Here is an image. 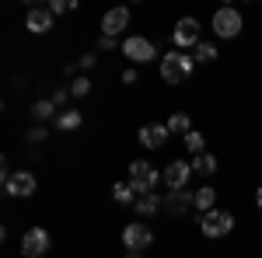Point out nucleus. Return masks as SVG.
<instances>
[{"instance_id": "obj_1", "label": "nucleus", "mask_w": 262, "mask_h": 258, "mask_svg": "<svg viewBox=\"0 0 262 258\" xmlns=\"http://www.w3.org/2000/svg\"><path fill=\"white\" fill-rule=\"evenodd\" d=\"M192 70H196V60L192 56H185V53H164L161 56V77L168 84H182V80L192 77Z\"/></svg>"}, {"instance_id": "obj_2", "label": "nucleus", "mask_w": 262, "mask_h": 258, "mask_svg": "<svg viewBox=\"0 0 262 258\" xmlns=\"http://www.w3.org/2000/svg\"><path fill=\"white\" fill-rule=\"evenodd\" d=\"M158 181H161L158 168H150L147 160H133V164H129V189H133L137 196H150V192L158 189Z\"/></svg>"}, {"instance_id": "obj_3", "label": "nucleus", "mask_w": 262, "mask_h": 258, "mask_svg": "<svg viewBox=\"0 0 262 258\" xmlns=\"http://www.w3.org/2000/svg\"><path fill=\"white\" fill-rule=\"evenodd\" d=\"M200 230H203V238H227L234 230V217L227 209H210V213H203Z\"/></svg>"}, {"instance_id": "obj_4", "label": "nucleus", "mask_w": 262, "mask_h": 258, "mask_svg": "<svg viewBox=\"0 0 262 258\" xmlns=\"http://www.w3.org/2000/svg\"><path fill=\"white\" fill-rule=\"evenodd\" d=\"M35 189H39V181L32 171H4V192L14 199H28L35 196Z\"/></svg>"}, {"instance_id": "obj_5", "label": "nucleus", "mask_w": 262, "mask_h": 258, "mask_svg": "<svg viewBox=\"0 0 262 258\" xmlns=\"http://www.w3.org/2000/svg\"><path fill=\"white\" fill-rule=\"evenodd\" d=\"M213 32H217L221 39H234V35L242 32V14H238L234 7H221V11H213Z\"/></svg>"}, {"instance_id": "obj_6", "label": "nucleus", "mask_w": 262, "mask_h": 258, "mask_svg": "<svg viewBox=\"0 0 262 258\" xmlns=\"http://www.w3.org/2000/svg\"><path fill=\"white\" fill-rule=\"evenodd\" d=\"M46 251H49V230L32 227V230L21 238V255H25V258H42Z\"/></svg>"}, {"instance_id": "obj_7", "label": "nucleus", "mask_w": 262, "mask_h": 258, "mask_svg": "<svg viewBox=\"0 0 262 258\" xmlns=\"http://www.w3.org/2000/svg\"><path fill=\"white\" fill-rule=\"evenodd\" d=\"M150 241H154V234H150L147 223H126V227H122V244H126L129 251H143V248H150Z\"/></svg>"}, {"instance_id": "obj_8", "label": "nucleus", "mask_w": 262, "mask_h": 258, "mask_svg": "<svg viewBox=\"0 0 262 258\" xmlns=\"http://www.w3.org/2000/svg\"><path fill=\"white\" fill-rule=\"evenodd\" d=\"M171 39H175L179 49H196V45H200V21L182 18L179 25H175V32H171Z\"/></svg>"}, {"instance_id": "obj_9", "label": "nucleus", "mask_w": 262, "mask_h": 258, "mask_svg": "<svg viewBox=\"0 0 262 258\" xmlns=\"http://www.w3.org/2000/svg\"><path fill=\"white\" fill-rule=\"evenodd\" d=\"M189 175H192V164L189 160H171L168 168H164V185L171 189V192H182L185 185H189Z\"/></svg>"}, {"instance_id": "obj_10", "label": "nucleus", "mask_w": 262, "mask_h": 258, "mask_svg": "<svg viewBox=\"0 0 262 258\" xmlns=\"http://www.w3.org/2000/svg\"><path fill=\"white\" fill-rule=\"evenodd\" d=\"M122 53H126L133 63H147V60H154V56H158V49H154L147 39H140V35H129V39L122 42Z\"/></svg>"}, {"instance_id": "obj_11", "label": "nucleus", "mask_w": 262, "mask_h": 258, "mask_svg": "<svg viewBox=\"0 0 262 258\" xmlns=\"http://www.w3.org/2000/svg\"><path fill=\"white\" fill-rule=\"evenodd\" d=\"M126 25H129V11L126 7H112V11H105V18H101V35H119L126 32Z\"/></svg>"}, {"instance_id": "obj_12", "label": "nucleus", "mask_w": 262, "mask_h": 258, "mask_svg": "<svg viewBox=\"0 0 262 258\" xmlns=\"http://www.w3.org/2000/svg\"><path fill=\"white\" fill-rule=\"evenodd\" d=\"M25 28H28L32 35L49 32V28H53V11H49V7H32V11L25 14Z\"/></svg>"}, {"instance_id": "obj_13", "label": "nucleus", "mask_w": 262, "mask_h": 258, "mask_svg": "<svg viewBox=\"0 0 262 258\" xmlns=\"http://www.w3.org/2000/svg\"><path fill=\"white\" fill-rule=\"evenodd\" d=\"M140 143L147 147V150H161L164 139H168V126H161V122H150V126H140Z\"/></svg>"}, {"instance_id": "obj_14", "label": "nucleus", "mask_w": 262, "mask_h": 258, "mask_svg": "<svg viewBox=\"0 0 262 258\" xmlns=\"http://www.w3.org/2000/svg\"><path fill=\"white\" fill-rule=\"evenodd\" d=\"M213 202H217V192H213L210 185H203L200 192H192V206H196L200 213H210V209H217Z\"/></svg>"}, {"instance_id": "obj_15", "label": "nucleus", "mask_w": 262, "mask_h": 258, "mask_svg": "<svg viewBox=\"0 0 262 258\" xmlns=\"http://www.w3.org/2000/svg\"><path fill=\"white\" fill-rule=\"evenodd\" d=\"M192 171L203 175V178L217 175V157H213V154H200V157H192Z\"/></svg>"}, {"instance_id": "obj_16", "label": "nucleus", "mask_w": 262, "mask_h": 258, "mask_svg": "<svg viewBox=\"0 0 262 258\" xmlns=\"http://www.w3.org/2000/svg\"><path fill=\"white\" fill-rule=\"evenodd\" d=\"M81 112H77V108H63L60 115H56V126H60L63 133H70V129H81Z\"/></svg>"}, {"instance_id": "obj_17", "label": "nucleus", "mask_w": 262, "mask_h": 258, "mask_svg": "<svg viewBox=\"0 0 262 258\" xmlns=\"http://www.w3.org/2000/svg\"><path fill=\"white\" fill-rule=\"evenodd\" d=\"M161 206H164L161 196H154V192H150V196H137V213H140V217H154Z\"/></svg>"}, {"instance_id": "obj_18", "label": "nucleus", "mask_w": 262, "mask_h": 258, "mask_svg": "<svg viewBox=\"0 0 262 258\" xmlns=\"http://www.w3.org/2000/svg\"><path fill=\"white\" fill-rule=\"evenodd\" d=\"M168 133H179V136L185 139L189 133H192V122H189V115H185V112H175V115L168 119Z\"/></svg>"}, {"instance_id": "obj_19", "label": "nucleus", "mask_w": 262, "mask_h": 258, "mask_svg": "<svg viewBox=\"0 0 262 258\" xmlns=\"http://www.w3.org/2000/svg\"><path fill=\"white\" fill-rule=\"evenodd\" d=\"M112 199H116L119 206H137V192L129 189V181H119V185L112 189Z\"/></svg>"}, {"instance_id": "obj_20", "label": "nucleus", "mask_w": 262, "mask_h": 258, "mask_svg": "<svg viewBox=\"0 0 262 258\" xmlns=\"http://www.w3.org/2000/svg\"><path fill=\"white\" fill-rule=\"evenodd\" d=\"M185 206H192V196H185V192H171V196L164 199V209L168 213H182Z\"/></svg>"}, {"instance_id": "obj_21", "label": "nucleus", "mask_w": 262, "mask_h": 258, "mask_svg": "<svg viewBox=\"0 0 262 258\" xmlns=\"http://www.w3.org/2000/svg\"><path fill=\"white\" fill-rule=\"evenodd\" d=\"M192 60H196V63H213V60H217V49H213L210 42H200V45L192 49Z\"/></svg>"}, {"instance_id": "obj_22", "label": "nucleus", "mask_w": 262, "mask_h": 258, "mask_svg": "<svg viewBox=\"0 0 262 258\" xmlns=\"http://www.w3.org/2000/svg\"><path fill=\"white\" fill-rule=\"evenodd\" d=\"M32 115H35L39 122L53 119V115H56V105H53V101H35V105H32Z\"/></svg>"}, {"instance_id": "obj_23", "label": "nucleus", "mask_w": 262, "mask_h": 258, "mask_svg": "<svg viewBox=\"0 0 262 258\" xmlns=\"http://www.w3.org/2000/svg\"><path fill=\"white\" fill-rule=\"evenodd\" d=\"M185 147H189V154H196V157H200V154H203V133L192 129V133L185 136Z\"/></svg>"}, {"instance_id": "obj_24", "label": "nucleus", "mask_w": 262, "mask_h": 258, "mask_svg": "<svg viewBox=\"0 0 262 258\" xmlns=\"http://www.w3.org/2000/svg\"><path fill=\"white\" fill-rule=\"evenodd\" d=\"M49 11L53 14H67V11H77V4L74 0H49Z\"/></svg>"}, {"instance_id": "obj_25", "label": "nucleus", "mask_w": 262, "mask_h": 258, "mask_svg": "<svg viewBox=\"0 0 262 258\" xmlns=\"http://www.w3.org/2000/svg\"><path fill=\"white\" fill-rule=\"evenodd\" d=\"M88 91H91V80H88V77H77L74 84H70V95H77V98L88 95Z\"/></svg>"}, {"instance_id": "obj_26", "label": "nucleus", "mask_w": 262, "mask_h": 258, "mask_svg": "<svg viewBox=\"0 0 262 258\" xmlns=\"http://www.w3.org/2000/svg\"><path fill=\"white\" fill-rule=\"evenodd\" d=\"M46 136H49V133H46V126H32V129H28V143H42Z\"/></svg>"}, {"instance_id": "obj_27", "label": "nucleus", "mask_w": 262, "mask_h": 258, "mask_svg": "<svg viewBox=\"0 0 262 258\" xmlns=\"http://www.w3.org/2000/svg\"><path fill=\"white\" fill-rule=\"evenodd\" d=\"M98 45L105 49V53H108V49H116V39H112V35H101V39H98Z\"/></svg>"}, {"instance_id": "obj_28", "label": "nucleus", "mask_w": 262, "mask_h": 258, "mask_svg": "<svg viewBox=\"0 0 262 258\" xmlns=\"http://www.w3.org/2000/svg\"><path fill=\"white\" fill-rule=\"evenodd\" d=\"M67 95H70V91H56V95H53V98H49V101H53V105H56V108H60L63 101H67Z\"/></svg>"}, {"instance_id": "obj_29", "label": "nucleus", "mask_w": 262, "mask_h": 258, "mask_svg": "<svg viewBox=\"0 0 262 258\" xmlns=\"http://www.w3.org/2000/svg\"><path fill=\"white\" fill-rule=\"evenodd\" d=\"M95 60H98V56H91V53H88V56H81V66H84V70H91V66H95Z\"/></svg>"}, {"instance_id": "obj_30", "label": "nucleus", "mask_w": 262, "mask_h": 258, "mask_svg": "<svg viewBox=\"0 0 262 258\" xmlns=\"http://www.w3.org/2000/svg\"><path fill=\"white\" fill-rule=\"evenodd\" d=\"M255 202H259V209H262V185H259V192H255Z\"/></svg>"}, {"instance_id": "obj_31", "label": "nucleus", "mask_w": 262, "mask_h": 258, "mask_svg": "<svg viewBox=\"0 0 262 258\" xmlns=\"http://www.w3.org/2000/svg\"><path fill=\"white\" fill-rule=\"evenodd\" d=\"M126 258H140V251H126Z\"/></svg>"}]
</instances>
